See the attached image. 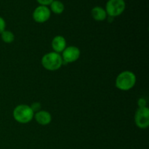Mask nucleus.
<instances>
[{"instance_id":"f257e3e1","label":"nucleus","mask_w":149,"mask_h":149,"mask_svg":"<svg viewBox=\"0 0 149 149\" xmlns=\"http://www.w3.org/2000/svg\"><path fill=\"white\" fill-rule=\"evenodd\" d=\"M136 84V76L130 71H125L117 76L116 79V87L122 91H128Z\"/></svg>"},{"instance_id":"f03ea898","label":"nucleus","mask_w":149,"mask_h":149,"mask_svg":"<svg viewBox=\"0 0 149 149\" xmlns=\"http://www.w3.org/2000/svg\"><path fill=\"white\" fill-rule=\"evenodd\" d=\"M63 64L61 55L55 52L47 53L42 57V65L45 69L50 71H57Z\"/></svg>"},{"instance_id":"7ed1b4c3","label":"nucleus","mask_w":149,"mask_h":149,"mask_svg":"<svg viewBox=\"0 0 149 149\" xmlns=\"http://www.w3.org/2000/svg\"><path fill=\"white\" fill-rule=\"evenodd\" d=\"M13 117L15 120L20 124H27L34 117V112L30 106L20 104L16 106L13 111Z\"/></svg>"},{"instance_id":"20e7f679","label":"nucleus","mask_w":149,"mask_h":149,"mask_svg":"<svg viewBox=\"0 0 149 149\" xmlns=\"http://www.w3.org/2000/svg\"><path fill=\"white\" fill-rule=\"evenodd\" d=\"M126 8L125 0H109L106 5V12L109 17H114L120 15Z\"/></svg>"},{"instance_id":"39448f33","label":"nucleus","mask_w":149,"mask_h":149,"mask_svg":"<svg viewBox=\"0 0 149 149\" xmlns=\"http://www.w3.org/2000/svg\"><path fill=\"white\" fill-rule=\"evenodd\" d=\"M135 123L140 129H147L149 126V109L138 108L135 114Z\"/></svg>"},{"instance_id":"423d86ee","label":"nucleus","mask_w":149,"mask_h":149,"mask_svg":"<svg viewBox=\"0 0 149 149\" xmlns=\"http://www.w3.org/2000/svg\"><path fill=\"white\" fill-rule=\"evenodd\" d=\"M32 16L36 23H43L49 19L51 16V11L47 6L39 5L33 10Z\"/></svg>"},{"instance_id":"0eeeda50","label":"nucleus","mask_w":149,"mask_h":149,"mask_svg":"<svg viewBox=\"0 0 149 149\" xmlns=\"http://www.w3.org/2000/svg\"><path fill=\"white\" fill-rule=\"evenodd\" d=\"M63 63H70L77 61L80 57V49L76 46L66 47L62 52Z\"/></svg>"},{"instance_id":"6e6552de","label":"nucleus","mask_w":149,"mask_h":149,"mask_svg":"<svg viewBox=\"0 0 149 149\" xmlns=\"http://www.w3.org/2000/svg\"><path fill=\"white\" fill-rule=\"evenodd\" d=\"M52 47L54 52L60 54L66 47V40L63 36L60 35L55 36L52 41Z\"/></svg>"},{"instance_id":"1a4fd4ad","label":"nucleus","mask_w":149,"mask_h":149,"mask_svg":"<svg viewBox=\"0 0 149 149\" xmlns=\"http://www.w3.org/2000/svg\"><path fill=\"white\" fill-rule=\"evenodd\" d=\"M34 118L38 124L41 125H47L52 121V116L50 113L47 111L40 110L34 113Z\"/></svg>"},{"instance_id":"9d476101","label":"nucleus","mask_w":149,"mask_h":149,"mask_svg":"<svg viewBox=\"0 0 149 149\" xmlns=\"http://www.w3.org/2000/svg\"><path fill=\"white\" fill-rule=\"evenodd\" d=\"M91 15L93 19L97 21H103L106 20L107 17V13L106 10L100 6H96L94 7L91 10Z\"/></svg>"},{"instance_id":"9b49d317","label":"nucleus","mask_w":149,"mask_h":149,"mask_svg":"<svg viewBox=\"0 0 149 149\" xmlns=\"http://www.w3.org/2000/svg\"><path fill=\"white\" fill-rule=\"evenodd\" d=\"M49 10L55 14L59 15L63 13L64 10H65V6H64L63 3L60 0H53V1L50 4Z\"/></svg>"},{"instance_id":"f8f14e48","label":"nucleus","mask_w":149,"mask_h":149,"mask_svg":"<svg viewBox=\"0 0 149 149\" xmlns=\"http://www.w3.org/2000/svg\"><path fill=\"white\" fill-rule=\"evenodd\" d=\"M1 38L2 41L5 43L10 44L12 43L15 40V35L10 31H4L1 33Z\"/></svg>"},{"instance_id":"ddd939ff","label":"nucleus","mask_w":149,"mask_h":149,"mask_svg":"<svg viewBox=\"0 0 149 149\" xmlns=\"http://www.w3.org/2000/svg\"><path fill=\"white\" fill-rule=\"evenodd\" d=\"M31 109L33 110V111L34 112H38L39 111L41 110V108H42V106H41V104L40 103H38V102H35V103H32L31 106H30Z\"/></svg>"},{"instance_id":"4468645a","label":"nucleus","mask_w":149,"mask_h":149,"mask_svg":"<svg viewBox=\"0 0 149 149\" xmlns=\"http://www.w3.org/2000/svg\"><path fill=\"white\" fill-rule=\"evenodd\" d=\"M6 29V22L2 17L0 16V34L2 33Z\"/></svg>"},{"instance_id":"2eb2a0df","label":"nucleus","mask_w":149,"mask_h":149,"mask_svg":"<svg viewBox=\"0 0 149 149\" xmlns=\"http://www.w3.org/2000/svg\"><path fill=\"white\" fill-rule=\"evenodd\" d=\"M138 105L139 108H144L146 107L147 102L145 98H140L139 100H138Z\"/></svg>"},{"instance_id":"dca6fc26","label":"nucleus","mask_w":149,"mask_h":149,"mask_svg":"<svg viewBox=\"0 0 149 149\" xmlns=\"http://www.w3.org/2000/svg\"><path fill=\"white\" fill-rule=\"evenodd\" d=\"M36 1H37L40 5L47 6L50 5V4L53 1V0H36Z\"/></svg>"}]
</instances>
